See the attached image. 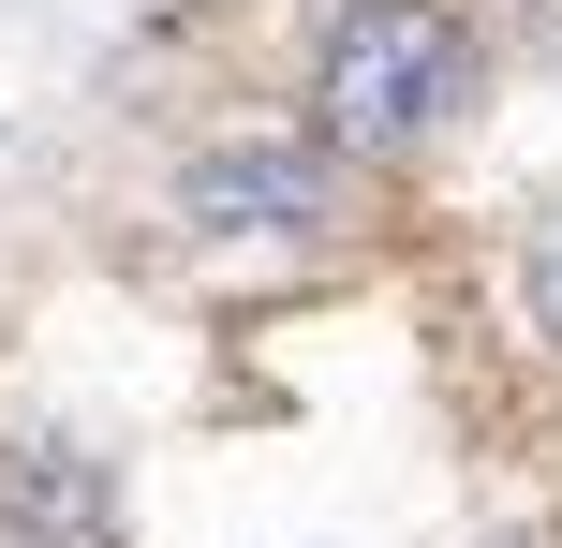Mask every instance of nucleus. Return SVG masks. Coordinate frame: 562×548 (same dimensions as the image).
<instances>
[{"mask_svg": "<svg viewBox=\"0 0 562 548\" xmlns=\"http://www.w3.org/2000/svg\"><path fill=\"white\" fill-rule=\"evenodd\" d=\"M474 89V30L445 0H356L326 15V59H311V104H326V148H429Z\"/></svg>", "mask_w": 562, "mask_h": 548, "instance_id": "1", "label": "nucleus"}, {"mask_svg": "<svg viewBox=\"0 0 562 548\" xmlns=\"http://www.w3.org/2000/svg\"><path fill=\"white\" fill-rule=\"evenodd\" d=\"M0 548H119V474L89 445H0Z\"/></svg>", "mask_w": 562, "mask_h": 548, "instance_id": "3", "label": "nucleus"}, {"mask_svg": "<svg viewBox=\"0 0 562 548\" xmlns=\"http://www.w3.org/2000/svg\"><path fill=\"white\" fill-rule=\"evenodd\" d=\"M178 223L193 237H326L340 223V148H207V164H178Z\"/></svg>", "mask_w": 562, "mask_h": 548, "instance_id": "2", "label": "nucleus"}, {"mask_svg": "<svg viewBox=\"0 0 562 548\" xmlns=\"http://www.w3.org/2000/svg\"><path fill=\"white\" fill-rule=\"evenodd\" d=\"M518 312H533V342L562 356V208H548L533 237H518Z\"/></svg>", "mask_w": 562, "mask_h": 548, "instance_id": "4", "label": "nucleus"}]
</instances>
